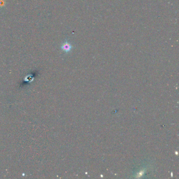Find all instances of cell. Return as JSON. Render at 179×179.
<instances>
[{
  "instance_id": "cell-1",
  "label": "cell",
  "mask_w": 179,
  "mask_h": 179,
  "mask_svg": "<svg viewBox=\"0 0 179 179\" xmlns=\"http://www.w3.org/2000/svg\"><path fill=\"white\" fill-rule=\"evenodd\" d=\"M61 48L63 51H65L66 53H68V52L71 51V49L72 48V46L71 45L70 43L66 42H65L63 44V45H61Z\"/></svg>"
}]
</instances>
